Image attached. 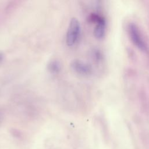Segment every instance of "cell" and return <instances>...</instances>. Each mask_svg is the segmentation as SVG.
Here are the masks:
<instances>
[{"label": "cell", "mask_w": 149, "mask_h": 149, "mask_svg": "<svg viewBox=\"0 0 149 149\" xmlns=\"http://www.w3.org/2000/svg\"><path fill=\"white\" fill-rule=\"evenodd\" d=\"M71 68L76 73L87 76L91 73L92 69L90 64L86 62L85 61L80 59L73 60L71 63Z\"/></svg>", "instance_id": "cell-3"}, {"label": "cell", "mask_w": 149, "mask_h": 149, "mask_svg": "<svg viewBox=\"0 0 149 149\" xmlns=\"http://www.w3.org/2000/svg\"><path fill=\"white\" fill-rule=\"evenodd\" d=\"M62 66L59 61L58 60L51 61L48 65V69L51 73L57 74L61 70Z\"/></svg>", "instance_id": "cell-5"}, {"label": "cell", "mask_w": 149, "mask_h": 149, "mask_svg": "<svg viewBox=\"0 0 149 149\" xmlns=\"http://www.w3.org/2000/svg\"><path fill=\"white\" fill-rule=\"evenodd\" d=\"M4 54L3 52H2L1 51H0V63L3 61L4 59Z\"/></svg>", "instance_id": "cell-6"}, {"label": "cell", "mask_w": 149, "mask_h": 149, "mask_svg": "<svg viewBox=\"0 0 149 149\" xmlns=\"http://www.w3.org/2000/svg\"><path fill=\"white\" fill-rule=\"evenodd\" d=\"M80 24L75 17L71 19L67 30L66 42L68 46H73L78 41L80 34Z\"/></svg>", "instance_id": "cell-1"}, {"label": "cell", "mask_w": 149, "mask_h": 149, "mask_svg": "<svg viewBox=\"0 0 149 149\" xmlns=\"http://www.w3.org/2000/svg\"><path fill=\"white\" fill-rule=\"evenodd\" d=\"M97 23L94 30V34L96 38L101 40L103 38L106 32V22L105 20L101 17L97 19Z\"/></svg>", "instance_id": "cell-4"}, {"label": "cell", "mask_w": 149, "mask_h": 149, "mask_svg": "<svg viewBox=\"0 0 149 149\" xmlns=\"http://www.w3.org/2000/svg\"><path fill=\"white\" fill-rule=\"evenodd\" d=\"M128 33L130 38L133 44L139 49L145 51L147 45L138 26L134 23H130L128 26Z\"/></svg>", "instance_id": "cell-2"}]
</instances>
